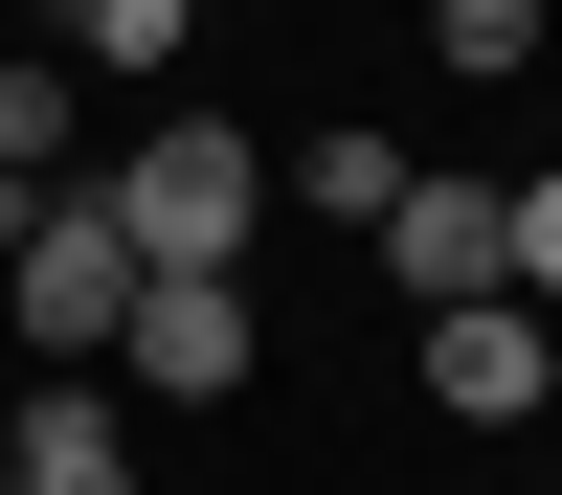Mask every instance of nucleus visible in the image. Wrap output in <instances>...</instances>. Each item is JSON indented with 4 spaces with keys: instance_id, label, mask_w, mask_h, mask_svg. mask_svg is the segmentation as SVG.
I'll use <instances>...</instances> for the list:
<instances>
[{
    "instance_id": "obj_9",
    "label": "nucleus",
    "mask_w": 562,
    "mask_h": 495,
    "mask_svg": "<svg viewBox=\"0 0 562 495\" xmlns=\"http://www.w3.org/2000/svg\"><path fill=\"white\" fill-rule=\"evenodd\" d=\"M383 180H405L383 135H315V158H270V203H315V225H383Z\"/></svg>"
},
{
    "instance_id": "obj_4",
    "label": "nucleus",
    "mask_w": 562,
    "mask_h": 495,
    "mask_svg": "<svg viewBox=\"0 0 562 495\" xmlns=\"http://www.w3.org/2000/svg\"><path fill=\"white\" fill-rule=\"evenodd\" d=\"M360 248L405 270V315H450V293H518V203L495 180H383V225Z\"/></svg>"
},
{
    "instance_id": "obj_11",
    "label": "nucleus",
    "mask_w": 562,
    "mask_h": 495,
    "mask_svg": "<svg viewBox=\"0 0 562 495\" xmlns=\"http://www.w3.org/2000/svg\"><path fill=\"white\" fill-rule=\"evenodd\" d=\"M518 293L562 315V180H518Z\"/></svg>"
},
{
    "instance_id": "obj_1",
    "label": "nucleus",
    "mask_w": 562,
    "mask_h": 495,
    "mask_svg": "<svg viewBox=\"0 0 562 495\" xmlns=\"http://www.w3.org/2000/svg\"><path fill=\"white\" fill-rule=\"evenodd\" d=\"M90 225H113L135 270H248V225H270V135H225V113H158L113 180H90Z\"/></svg>"
},
{
    "instance_id": "obj_6",
    "label": "nucleus",
    "mask_w": 562,
    "mask_h": 495,
    "mask_svg": "<svg viewBox=\"0 0 562 495\" xmlns=\"http://www.w3.org/2000/svg\"><path fill=\"white\" fill-rule=\"evenodd\" d=\"M0 495H135L113 383H23V428H0Z\"/></svg>"
},
{
    "instance_id": "obj_10",
    "label": "nucleus",
    "mask_w": 562,
    "mask_h": 495,
    "mask_svg": "<svg viewBox=\"0 0 562 495\" xmlns=\"http://www.w3.org/2000/svg\"><path fill=\"white\" fill-rule=\"evenodd\" d=\"M428 45H450L473 90H518V68H540V0H428Z\"/></svg>"
},
{
    "instance_id": "obj_5",
    "label": "nucleus",
    "mask_w": 562,
    "mask_h": 495,
    "mask_svg": "<svg viewBox=\"0 0 562 495\" xmlns=\"http://www.w3.org/2000/svg\"><path fill=\"white\" fill-rule=\"evenodd\" d=\"M540 383H562V315L540 293H450L428 315V405H450V428H518Z\"/></svg>"
},
{
    "instance_id": "obj_7",
    "label": "nucleus",
    "mask_w": 562,
    "mask_h": 495,
    "mask_svg": "<svg viewBox=\"0 0 562 495\" xmlns=\"http://www.w3.org/2000/svg\"><path fill=\"white\" fill-rule=\"evenodd\" d=\"M68 113H90L68 45H0V203H45V180H68Z\"/></svg>"
},
{
    "instance_id": "obj_3",
    "label": "nucleus",
    "mask_w": 562,
    "mask_h": 495,
    "mask_svg": "<svg viewBox=\"0 0 562 495\" xmlns=\"http://www.w3.org/2000/svg\"><path fill=\"white\" fill-rule=\"evenodd\" d=\"M248 270H135V315H113V383H158V405H225L248 383Z\"/></svg>"
},
{
    "instance_id": "obj_2",
    "label": "nucleus",
    "mask_w": 562,
    "mask_h": 495,
    "mask_svg": "<svg viewBox=\"0 0 562 495\" xmlns=\"http://www.w3.org/2000/svg\"><path fill=\"white\" fill-rule=\"evenodd\" d=\"M0 270H23V338H45V360H113V315H135V248L90 225V180L0 203Z\"/></svg>"
},
{
    "instance_id": "obj_8",
    "label": "nucleus",
    "mask_w": 562,
    "mask_h": 495,
    "mask_svg": "<svg viewBox=\"0 0 562 495\" xmlns=\"http://www.w3.org/2000/svg\"><path fill=\"white\" fill-rule=\"evenodd\" d=\"M180 23H203V0H68V68H113V90H158V68H180Z\"/></svg>"
}]
</instances>
